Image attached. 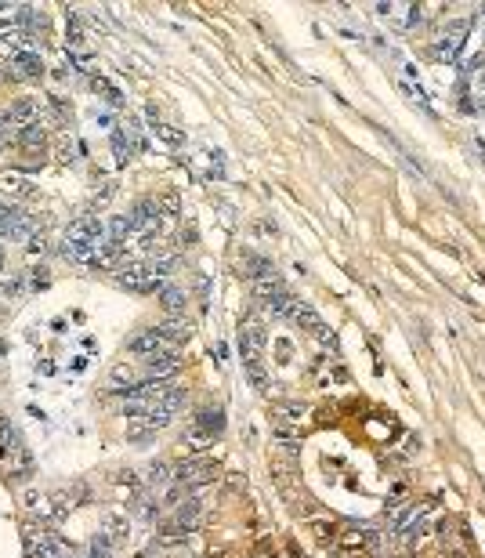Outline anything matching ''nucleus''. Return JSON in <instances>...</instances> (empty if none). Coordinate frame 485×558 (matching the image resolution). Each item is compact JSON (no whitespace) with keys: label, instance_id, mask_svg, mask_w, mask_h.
<instances>
[{"label":"nucleus","instance_id":"f257e3e1","mask_svg":"<svg viewBox=\"0 0 485 558\" xmlns=\"http://www.w3.org/2000/svg\"><path fill=\"white\" fill-rule=\"evenodd\" d=\"M467 33H471V22H467V19H453V22H445V29H442L438 44H435V58L453 62L456 55H460V47H464V40H467Z\"/></svg>","mask_w":485,"mask_h":558},{"label":"nucleus","instance_id":"f03ea898","mask_svg":"<svg viewBox=\"0 0 485 558\" xmlns=\"http://www.w3.org/2000/svg\"><path fill=\"white\" fill-rule=\"evenodd\" d=\"M214 472H218V468H214L207 457H192V461H185V464L174 468V486H182V489L203 486V482L214 478Z\"/></svg>","mask_w":485,"mask_h":558},{"label":"nucleus","instance_id":"7ed1b4c3","mask_svg":"<svg viewBox=\"0 0 485 558\" xmlns=\"http://www.w3.org/2000/svg\"><path fill=\"white\" fill-rule=\"evenodd\" d=\"M182 352L177 348H163V352H156V355H149V359H142V370H145V377L149 380H167V377H174L177 370H182Z\"/></svg>","mask_w":485,"mask_h":558},{"label":"nucleus","instance_id":"20e7f679","mask_svg":"<svg viewBox=\"0 0 485 558\" xmlns=\"http://www.w3.org/2000/svg\"><path fill=\"white\" fill-rule=\"evenodd\" d=\"M69 236L95 239V243L101 247V243H105V221H101L98 214H91V210H76L69 218Z\"/></svg>","mask_w":485,"mask_h":558},{"label":"nucleus","instance_id":"39448f33","mask_svg":"<svg viewBox=\"0 0 485 558\" xmlns=\"http://www.w3.org/2000/svg\"><path fill=\"white\" fill-rule=\"evenodd\" d=\"M127 218H131L134 232H160V199H138Z\"/></svg>","mask_w":485,"mask_h":558},{"label":"nucleus","instance_id":"423d86ee","mask_svg":"<svg viewBox=\"0 0 485 558\" xmlns=\"http://www.w3.org/2000/svg\"><path fill=\"white\" fill-rule=\"evenodd\" d=\"M192 431L214 442V439H218L221 431H225V410H221V406H203V410H196V417H192Z\"/></svg>","mask_w":485,"mask_h":558},{"label":"nucleus","instance_id":"0eeeda50","mask_svg":"<svg viewBox=\"0 0 485 558\" xmlns=\"http://www.w3.org/2000/svg\"><path fill=\"white\" fill-rule=\"evenodd\" d=\"M239 355H242V370H247L250 385L258 388V391H268V366H264V352L239 345Z\"/></svg>","mask_w":485,"mask_h":558},{"label":"nucleus","instance_id":"6e6552de","mask_svg":"<svg viewBox=\"0 0 485 558\" xmlns=\"http://www.w3.org/2000/svg\"><path fill=\"white\" fill-rule=\"evenodd\" d=\"M62 254L69 261H80V265H91L98 258V243L95 239H84V236H69L66 232V243H62Z\"/></svg>","mask_w":485,"mask_h":558},{"label":"nucleus","instance_id":"1a4fd4ad","mask_svg":"<svg viewBox=\"0 0 485 558\" xmlns=\"http://www.w3.org/2000/svg\"><path fill=\"white\" fill-rule=\"evenodd\" d=\"M167 345H163V337L156 334V326L152 330H142V334H134L131 341H127V352L131 355H138V359H149V355H156V352H163Z\"/></svg>","mask_w":485,"mask_h":558},{"label":"nucleus","instance_id":"9d476101","mask_svg":"<svg viewBox=\"0 0 485 558\" xmlns=\"http://www.w3.org/2000/svg\"><path fill=\"white\" fill-rule=\"evenodd\" d=\"M156 298H160V308L167 312L171 319H185V308H188V294H185L182 287L167 283V287H163V290H160Z\"/></svg>","mask_w":485,"mask_h":558},{"label":"nucleus","instance_id":"9b49d317","mask_svg":"<svg viewBox=\"0 0 485 558\" xmlns=\"http://www.w3.org/2000/svg\"><path fill=\"white\" fill-rule=\"evenodd\" d=\"M156 334L163 337L167 348H182V345H188V337H192V326H188V319H167V323L156 326Z\"/></svg>","mask_w":485,"mask_h":558},{"label":"nucleus","instance_id":"f8f14e48","mask_svg":"<svg viewBox=\"0 0 485 558\" xmlns=\"http://www.w3.org/2000/svg\"><path fill=\"white\" fill-rule=\"evenodd\" d=\"M36 117H40V98H18L15 106L8 109V120L11 123H36Z\"/></svg>","mask_w":485,"mask_h":558},{"label":"nucleus","instance_id":"ddd939ff","mask_svg":"<svg viewBox=\"0 0 485 558\" xmlns=\"http://www.w3.org/2000/svg\"><path fill=\"white\" fill-rule=\"evenodd\" d=\"M196 518H199V500H185V504H177V511H174V526L167 533H188L196 526Z\"/></svg>","mask_w":485,"mask_h":558},{"label":"nucleus","instance_id":"4468645a","mask_svg":"<svg viewBox=\"0 0 485 558\" xmlns=\"http://www.w3.org/2000/svg\"><path fill=\"white\" fill-rule=\"evenodd\" d=\"M11 62H15V69L22 76H44V58L36 55V51H15Z\"/></svg>","mask_w":485,"mask_h":558},{"label":"nucleus","instance_id":"2eb2a0df","mask_svg":"<svg viewBox=\"0 0 485 558\" xmlns=\"http://www.w3.org/2000/svg\"><path fill=\"white\" fill-rule=\"evenodd\" d=\"M242 272H247V279H258V276H268V272H275V265L268 261V258H261V254H253V250H247L242 254Z\"/></svg>","mask_w":485,"mask_h":558},{"label":"nucleus","instance_id":"dca6fc26","mask_svg":"<svg viewBox=\"0 0 485 558\" xmlns=\"http://www.w3.org/2000/svg\"><path fill=\"white\" fill-rule=\"evenodd\" d=\"M44 127H40V120H36V123H25V127H18V131H15V142L22 145V149H40L44 145Z\"/></svg>","mask_w":485,"mask_h":558},{"label":"nucleus","instance_id":"f3484780","mask_svg":"<svg viewBox=\"0 0 485 558\" xmlns=\"http://www.w3.org/2000/svg\"><path fill=\"white\" fill-rule=\"evenodd\" d=\"M91 87H95V91H98L101 98H105V101H109V106H116V109H120L123 101H127V95L120 91V87H116V84H109L105 76H98V73L91 76Z\"/></svg>","mask_w":485,"mask_h":558},{"label":"nucleus","instance_id":"a211bd4d","mask_svg":"<svg viewBox=\"0 0 485 558\" xmlns=\"http://www.w3.org/2000/svg\"><path fill=\"white\" fill-rule=\"evenodd\" d=\"M105 533H109V540H112V544H123V540H127V533H131V526H127V518H123V515H105Z\"/></svg>","mask_w":485,"mask_h":558},{"label":"nucleus","instance_id":"6ab92c4d","mask_svg":"<svg viewBox=\"0 0 485 558\" xmlns=\"http://www.w3.org/2000/svg\"><path fill=\"white\" fill-rule=\"evenodd\" d=\"M171 472H174V468H171L167 461H156V464H152L149 472H145V482H149V486H167V482L174 478Z\"/></svg>","mask_w":485,"mask_h":558},{"label":"nucleus","instance_id":"aec40b11","mask_svg":"<svg viewBox=\"0 0 485 558\" xmlns=\"http://www.w3.org/2000/svg\"><path fill=\"white\" fill-rule=\"evenodd\" d=\"M131 232H134L131 218H127V214H116L112 225H109V239H120V243H127V236H131Z\"/></svg>","mask_w":485,"mask_h":558},{"label":"nucleus","instance_id":"412c9836","mask_svg":"<svg viewBox=\"0 0 485 558\" xmlns=\"http://www.w3.org/2000/svg\"><path fill=\"white\" fill-rule=\"evenodd\" d=\"M112 152H116V163H120V167H123L127 160H131L134 145L127 142V134H123V131H112Z\"/></svg>","mask_w":485,"mask_h":558},{"label":"nucleus","instance_id":"4be33fe9","mask_svg":"<svg viewBox=\"0 0 485 558\" xmlns=\"http://www.w3.org/2000/svg\"><path fill=\"white\" fill-rule=\"evenodd\" d=\"M25 283H29V290H47L51 287V269H47V265H33Z\"/></svg>","mask_w":485,"mask_h":558},{"label":"nucleus","instance_id":"5701e85b","mask_svg":"<svg viewBox=\"0 0 485 558\" xmlns=\"http://www.w3.org/2000/svg\"><path fill=\"white\" fill-rule=\"evenodd\" d=\"M275 417H279V421H293V424H301L304 406H301V402H279V406H275Z\"/></svg>","mask_w":485,"mask_h":558},{"label":"nucleus","instance_id":"b1692460","mask_svg":"<svg viewBox=\"0 0 485 558\" xmlns=\"http://www.w3.org/2000/svg\"><path fill=\"white\" fill-rule=\"evenodd\" d=\"M152 134H160L167 145H185V134H182V131H174L171 123H160V120H156V123H152Z\"/></svg>","mask_w":485,"mask_h":558},{"label":"nucleus","instance_id":"393cba45","mask_svg":"<svg viewBox=\"0 0 485 558\" xmlns=\"http://www.w3.org/2000/svg\"><path fill=\"white\" fill-rule=\"evenodd\" d=\"M109 551H112V540L105 537V533H98V537L91 540V558H109Z\"/></svg>","mask_w":485,"mask_h":558},{"label":"nucleus","instance_id":"a878e982","mask_svg":"<svg viewBox=\"0 0 485 558\" xmlns=\"http://www.w3.org/2000/svg\"><path fill=\"white\" fill-rule=\"evenodd\" d=\"M22 290H25V276H22V272H18V276H11L8 283H4V294H8V298H18Z\"/></svg>","mask_w":485,"mask_h":558},{"label":"nucleus","instance_id":"bb28decb","mask_svg":"<svg viewBox=\"0 0 485 558\" xmlns=\"http://www.w3.org/2000/svg\"><path fill=\"white\" fill-rule=\"evenodd\" d=\"M160 214H167V218H177V199H174V196H163Z\"/></svg>","mask_w":485,"mask_h":558},{"label":"nucleus","instance_id":"cd10ccee","mask_svg":"<svg viewBox=\"0 0 485 558\" xmlns=\"http://www.w3.org/2000/svg\"><path fill=\"white\" fill-rule=\"evenodd\" d=\"M25 250H29V254H40V250H44V232H33L29 243H25Z\"/></svg>","mask_w":485,"mask_h":558},{"label":"nucleus","instance_id":"c85d7f7f","mask_svg":"<svg viewBox=\"0 0 485 558\" xmlns=\"http://www.w3.org/2000/svg\"><path fill=\"white\" fill-rule=\"evenodd\" d=\"M482 66H485V58H482V55H475V58H467V62H464V73H478Z\"/></svg>","mask_w":485,"mask_h":558},{"label":"nucleus","instance_id":"c756f323","mask_svg":"<svg viewBox=\"0 0 485 558\" xmlns=\"http://www.w3.org/2000/svg\"><path fill=\"white\" fill-rule=\"evenodd\" d=\"M87 363H91L87 355H76V359H73V370H76V374H80V370H87Z\"/></svg>","mask_w":485,"mask_h":558},{"label":"nucleus","instance_id":"7c9ffc66","mask_svg":"<svg viewBox=\"0 0 485 558\" xmlns=\"http://www.w3.org/2000/svg\"><path fill=\"white\" fill-rule=\"evenodd\" d=\"M4 123H11V120H8V112L0 117V145H4V138H8V127H4Z\"/></svg>","mask_w":485,"mask_h":558},{"label":"nucleus","instance_id":"2f4dec72","mask_svg":"<svg viewBox=\"0 0 485 558\" xmlns=\"http://www.w3.org/2000/svg\"><path fill=\"white\" fill-rule=\"evenodd\" d=\"M36 370H40V374H55V363H51V359H44L40 366H36Z\"/></svg>","mask_w":485,"mask_h":558},{"label":"nucleus","instance_id":"473e14b6","mask_svg":"<svg viewBox=\"0 0 485 558\" xmlns=\"http://www.w3.org/2000/svg\"><path fill=\"white\" fill-rule=\"evenodd\" d=\"M475 149H478V156H482V163H485V142H482V138H475Z\"/></svg>","mask_w":485,"mask_h":558},{"label":"nucleus","instance_id":"72a5a7b5","mask_svg":"<svg viewBox=\"0 0 485 558\" xmlns=\"http://www.w3.org/2000/svg\"><path fill=\"white\" fill-rule=\"evenodd\" d=\"M4 265H8V254H4V243H0V272H4Z\"/></svg>","mask_w":485,"mask_h":558},{"label":"nucleus","instance_id":"f704fd0d","mask_svg":"<svg viewBox=\"0 0 485 558\" xmlns=\"http://www.w3.org/2000/svg\"><path fill=\"white\" fill-rule=\"evenodd\" d=\"M0 11H8V4H0Z\"/></svg>","mask_w":485,"mask_h":558},{"label":"nucleus","instance_id":"c9c22d12","mask_svg":"<svg viewBox=\"0 0 485 558\" xmlns=\"http://www.w3.org/2000/svg\"><path fill=\"white\" fill-rule=\"evenodd\" d=\"M482 15H485V4H482Z\"/></svg>","mask_w":485,"mask_h":558},{"label":"nucleus","instance_id":"e433bc0d","mask_svg":"<svg viewBox=\"0 0 485 558\" xmlns=\"http://www.w3.org/2000/svg\"><path fill=\"white\" fill-rule=\"evenodd\" d=\"M482 87H485V76H482Z\"/></svg>","mask_w":485,"mask_h":558}]
</instances>
